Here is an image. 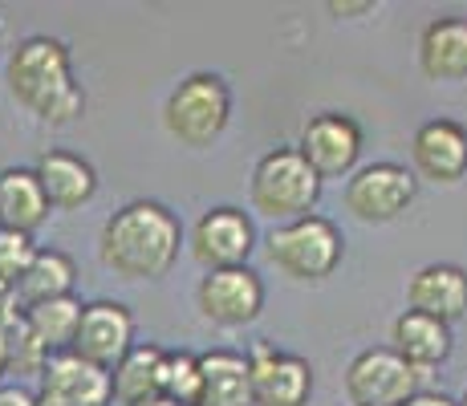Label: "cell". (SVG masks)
Returning a JSON list of instances; mask_svg holds the SVG:
<instances>
[{
  "label": "cell",
  "mask_w": 467,
  "mask_h": 406,
  "mask_svg": "<svg viewBox=\"0 0 467 406\" xmlns=\"http://www.w3.org/2000/svg\"><path fill=\"white\" fill-rule=\"evenodd\" d=\"M183 252V220L159 200L122 203L98 236V256L119 281H163Z\"/></svg>",
  "instance_id": "1"
},
{
  "label": "cell",
  "mask_w": 467,
  "mask_h": 406,
  "mask_svg": "<svg viewBox=\"0 0 467 406\" xmlns=\"http://www.w3.org/2000/svg\"><path fill=\"white\" fill-rule=\"evenodd\" d=\"M8 94L49 126H69L86 114V89L78 86L74 53L61 37L33 33L8 53Z\"/></svg>",
  "instance_id": "2"
},
{
  "label": "cell",
  "mask_w": 467,
  "mask_h": 406,
  "mask_svg": "<svg viewBox=\"0 0 467 406\" xmlns=\"http://www.w3.org/2000/svg\"><path fill=\"white\" fill-rule=\"evenodd\" d=\"M268 265L281 276L301 285H317L326 276H334L346 260V236L334 220L326 215H301L293 224H276L265 240Z\"/></svg>",
  "instance_id": "3"
},
{
  "label": "cell",
  "mask_w": 467,
  "mask_h": 406,
  "mask_svg": "<svg viewBox=\"0 0 467 406\" xmlns=\"http://www.w3.org/2000/svg\"><path fill=\"white\" fill-rule=\"evenodd\" d=\"M253 212L268 215L273 224H293L301 215H313L321 203V179L301 159L297 147H273L256 159L248 179Z\"/></svg>",
  "instance_id": "4"
},
{
  "label": "cell",
  "mask_w": 467,
  "mask_h": 406,
  "mask_svg": "<svg viewBox=\"0 0 467 406\" xmlns=\"http://www.w3.org/2000/svg\"><path fill=\"white\" fill-rule=\"evenodd\" d=\"M232 122V86L220 74H187L163 102L167 134L187 151H203Z\"/></svg>",
  "instance_id": "5"
},
{
  "label": "cell",
  "mask_w": 467,
  "mask_h": 406,
  "mask_svg": "<svg viewBox=\"0 0 467 406\" xmlns=\"http://www.w3.org/2000/svg\"><path fill=\"white\" fill-rule=\"evenodd\" d=\"M419 179L402 162H366L346 179V212L362 224H390L415 203Z\"/></svg>",
  "instance_id": "6"
},
{
  "label": "cell",
  "mask_w": 467,
  "mask_h": 406,
  "mask_svg": "<svg viewBox=\"0 0 467 406\" xmlns=\"http://www.w3.org/2000/svg\"><path fill=\"white\" fill-rule=\"evenodd\" d=\"M423 378L427 374L407 366L390 346H374L346 366V399L349 406H402L423 390Z\"/></svg>",
  "instance_id": "7"
},
{
  "label": "cell",
  "mask_w": 467,
  "mask_h": 406,
  "mask_svg": "<svg viewBox=\"0 0 467 406\" xmlns=\"http://www.w3.org/2000/svg\"><path fill=\"white\" fill-rule=\"evenodd\" d=\"M362 147H366L362 126H358L354 114H341V110L313 114V119L301 126V139H297L301 159L309 162L321 183H326V179L354 175L358 159H362Z\"/></svg>",
  "instance_id": "8"
},
{
  "label": "cell",
  "mask_w": 467,
  "mask_h": 406,
  "mask_svg": "<svg viewBox=\"0 0 467 406\" xmlns=\"http://www.w3.org/2000/svg\"><path fill=\"white\" fill-rule=\"evenodd\" d=\"M195 305H200V318L215 329H244L265 313V281L248 265L215 268V273H203Z\"/></svg>",
  "instance_id": "9"
},
{
  "label": "cell",
  "mask_w": 467,
  "mask_h": 406,
  "mask_svg": "<svg viewBox=\"0 0 467 406\" xmlns=\"http://www.w3.org/2000/svg\"><path fill=\"white\" fill-rule=\"evenodd\" d=\"M244 362L253 378V406H309L313 366L301 354L276 349L273 341H253Z\"/></svg>",
  "instance_id": "10"
},
{
  "label": "cell",
  "mask_w": 467,
  "mask_h": 406,
  "mask_svg": "<svg viewBox=\"0 0 467 406\" xmlns=\"http://www.w3.org/2000/svg\"><path fill=\"white\" fill-rule=\"evenodd\" d=\"M253 248H256V224L244 207H232V203L208 207L192 228V256L208 273L248 265Z\"/></svg>",
  "instance_id": "11"
},
{
  "label": "cell",
  "mask_w": 467,
  "mask_h": 406,
  "mask_svg": "<svg viewBox=\"0 0 467 406\" xmlns=\"http://www.w3.org/2000/svg\"><path fill=\"white\" fill-rule=\"evenodd\" d=\"M134 346V313L122 301H89L82 305V321H78L74 346L69 354H78L82 362L98 366L110 374Z\"/></svg>",
  "instance_id": "12"
},
{
  "label": "cell",
  "mask_w": 467,
  "mask_h": 406,
  "mask_svg": "<svg viewBox=\"0 0 467 406\" xmlns=\"http://www.w3.org/2000/svg\"><path fill=\"white\" fill-rule=\"evenodd\" d=\"M37 406H110L114 386L110 374L82 362L78 354H49V362L37 374Z\"/></svg>",
  "instance_id": "13"
},
{
  "label": "cell",
  "mask_w": 467,
  "mask_h": 406,
  "mask_svg": "<svg viewBox=\"0 0 467 406\" xmlns=\"http://www.w3.org/2000/svg\"><path fill=\"white\" fill-rule=\"evenodd\" d=\"M415 179L427 183H460L467 175V126L455 119H427L410 139Z\"/></svg>",
  "instance_id": "14"
},
{
  "label": "cell",
  "mask_w": 467,
  "mask_h": 406,
  "mask_svg": "<svg viewBox=\"0 0 467 406\" xmlns=\"http://www.w3.org/2000/svg\"><path fill=\"white\" fill-rule=\"evenodd\" d=\"M33 175H37L49 212H82L98 195L94 162L74 155V151H45V155L33 162Z\"/></svg>",
  "instance_id": "15"
},
{
  "label": "cell",
  "mask_w": 467,
  "mask_h": 406,
  "mask_svg": "<svg viewBox=\"0 0 467 406\" xmlns=\"http://www.w3.org/2000/svg\"><path fill=\"white\" fill-rule=\"evenodd\" d=\"M407 309L435 318L443 325H455L460 318H467V268L447 265V260L423 265L407 281Z\"/></svg>",
  "instance_id": "16"
},
{
  "label": "cell",
  "mask_w": 467,
  "mask_h": 406,
  "mask_svg": "<svg viewBox=\"0 0 467 406\" xmlns=\"http://www.w3.org/2000/svg\"><path fill=\"white\" fill-rule=\"evenodd\" d=\"M390 349L407 366H415L419 374H427V370L443 366L447 358H451V349H455L451 325L423 318V313H415V309H402L390 325Z\"/></svg>",
  "instance_id": "17"
},
{
  "label": "cell",
  "mask_w": 467,
  "mask_h": 406,
  "mask_svg": "<svg viewBox=\"0 0 467 406\" xmlns=\"http://www.w3.org/2000/svg\"><path fill=\"white\" fill-rule=\"evenodd\" d=\"M419 69L427 81L467 78V16H435L419 33Z\"/></svg>",
  "instance_id": "18"
},
{
  "label": "cell",
  "mask_w": 467,
  "mask_h": 406,
  "mask_svg": "<svg viewBox=\"0 0 467 406\" xmlns=\"http://www.w3.org/2000/svg\"><path fill=\"white\" fill-rule=\"evenodd\" d=\"M74 285H78L74 256H69L66 248H37L13 288H16V301H21V313H25V309H33V305L57 301V297H74Z\"/></svg>",
  "instance_id": "19"
},
{
  "label": "cell",
  "mask_w": 467,
  "mask_h": 406,
  "mask_svg": "<svg viewBox=\"0 0 467 406\" xmlns=\"http://www.w3.org/2000/svg\"><path fill=\"white\" fill-rule=\"evenodd\" d=\"M200 358V406H253V378L236 349H208Z\"/></svg>",
  "instance_id": "20"
},
{
  "label": "cell",
  "mask_w": 467,
  "mask_h": 406,
  "mask_svg": "<svg viewBox=\"0 0 467 406\" xmlns=\"http://www.w3.org/2000/svg\"><path fill=\"white\" fill-rule=\"evenodd\" d=\"M45 220H49V203H45L33 167H5L0 171V228L33 236Z\"/></svg>",
  "instance_id": "21"
},
{
  "label": "cell",
  "mask_w": 467,
  "mask_h": 406,
  "mask_svg": "<svg viewBox=\"0 0 467 406\" xmlns=\"http://www.w3.org/2000/svg\"><path fill=\"white\" fill-rule=\"evenodd\" d=\"M163 354L167 349L155 346V341H134L130 354L110 370L114 399H119L122 406H139V402L155 399L159 378H163Z\"/></svg>",
  "instance_id": "22"
},
{
  "label": "cell",
  "mask_w": 467,
  "mask_h": 406,
  "mask_svg": "<svg viewBox=\"0 0 467 406\" xmlns=\"http://www.w3.org/2000/svg\"><path fill=\"white\" fill-rule=\"evenodd\" d=\"M21 321L49 354H66V349L74 346L78 321H82V301H78V297H57V301H45V305L25 309Z\"/></svg>",
  "instance_id": "23"
},
{
  "label": "cell",
  "mask_w": 467,
  "mask_h": 406,
  "mask_svg": "<svg viewBox=\"0 0 467 406\" xmlns=\"http://www.w3.org/2000/svg\"><path fill=\"white\" fill-rule=\"evenodd\" d=\"M159 394L175 406H200V358L192 349H167Z\"/></svg>",
  "instance_id": "24"
},
{
  "label": "cell",
  "mask_w": 467,
  "mask_h": 406,
  "mask_svg": "<svg viewBox=\"0 0 467 406\" xmlns=\"http://www.w3.org/2000/svg\"><path fill=\"white\" fill-rule=\"evenodd\" d=\"M45 362H49V349L25 329V321L8 325L5 329V374H16V382H21V378H37Z\"/></svg>",
  "instance_id": "25"
},
{
  "label": "cell",
  "mask_w": 467,
  "mask_h": 406,
  "mask_svg": "<svg viewBox=\"0 0 467 406\" xmlns=\"http://www.w3.org/2000/svg\"><path fill=\"white\" fill-rule=\"evenodd\" d=\"M33 252H37L33 236H21V232H5V228H0V281L16 285V276L25 273V265L33 260Z\"/></svg>",
  "instance_id": "26"
},
{
  "label": "cell",
  "mask_w": 467,
  "mask_h": 406,
  "mask_svg": "<svg viewBox=\"0 0 467 406\" xmlns=\"http://www.w3.org/2000/svg\"><path fill=\"white\" fill-rule=\"evenodd\" d=\"M21 321V301H16V288L0 281V329Z\"/></svg>",
  "instance_id": "27"
},
{
  "label": "cell",
  "mask_w": 467,
  "mask_h": 406,
  "mask_svg": "<svg viewBox=\"0 0 467 406\" xmlns=\"http://www.w3.org/2000/svg\"><path fill=\"white\" fill-rule=\"evenodd\" d=\"M0 406H37V399L21 382H0Z\"/></svg>",
  "instance_id": "28"
},
{
  "label": "cell",
  "mask_w": 467,
  "mask_h": 406,
  "mask_svg": "<svg viewBox=\"0 0 467 406\" xmlns=\"http://www.w3.org/2000/svg\"><path fill=\"white\" fill-rule=\"evenodd\" d=\"M402 406H455V399L443 394V390H419V394H410Z\"/></svg>",
  "instance_id": "29"
},
{
  "label": "cell",
  "mask_w": 467,
  "mask_h": 406,
  "mask_svg": "<svg viewBox=\"0 0 467 406\" xmlns=\"http://www.w3.org/2000/svg\"><path fill=\"white\" fill-rule=\"evenodd\" d=\"M326 8L334 16H358V13H374V0H362V5H337L334 0V5H326Z\"/></svg>",
  "instance_id": "30"
},
{
  "label": "cell",
  "mask_w": 467,
  "mask_h": 406,
  "mask_svg": "<svg viewBox=\"0 0 467 406\" xmlns=\"http://www.w3.org/2000/svg\"><path fill=\"white\" fill-rule=\"evenodd\" d=\"M139 406H175V402L163 399V394H155V399H147V402H139Z\"/></svg>",
  "instance_id": "31"
},
{
  "label": "cell",
  "mask_w": 467,
  "mask_h": 406,
  "mask_svg": "<svg viewBox=\"0 0 467 406\" xmlns=\"http://www.w3.org/2000/svg\"><path fill=\"white\" fill-rule=\"evenodd\" d=\"M0 382H5V329H0Z\"/></svg>",
  "instance_id": "32"
},
{
  "label": "cell",
  "mask_w": 467,
  "mask_h": 406,
  "mask_svg": "<svg viewBox=\"0 0 467 406\" xmlns=\"http://www.w3.org/2000/svg\"><path fill=\"white\" fill-rule=\"evenodd\" d=\"M455 406H467V390L460 394V399H455Z\"/></svg>",
  "instance_id": "33"
}]
</instances>
